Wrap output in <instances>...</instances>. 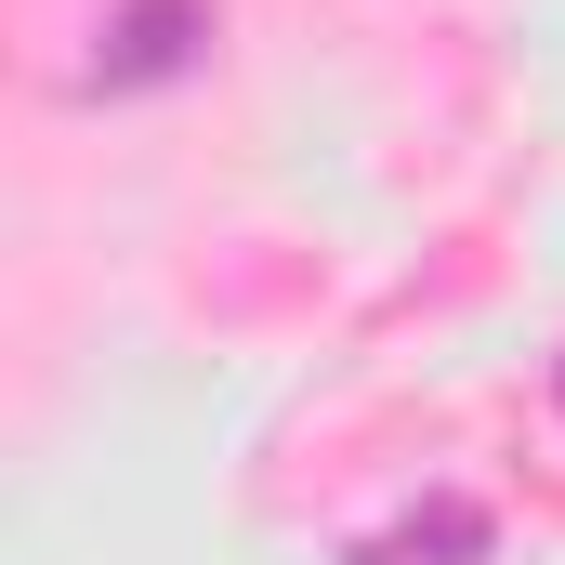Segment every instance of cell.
Segmentation results:
<instances>
[{
    "instance_id": "1",
    "label": "cell",
    "mask_w": 565,
    "mask_h": 565,
    "mask_svg": "<svg viewBox=\"0 0 565 565\" xmlns=\"http://www.w3.org/2000/svg\"><path fill=\"white\" fill-rule=\"evenodd\" d=\"M93 40H106V53L79 66V93H158V79H184V66L211 53V0H119Z\"/></svg>"
},
{
    "instance_id": "2",
    "label": "cell",
    "mask_w": 565,
    "mask_h": 565,
    "mask_svg": "<svg viewBox=\"0 0 565 565\" xmlns=\"http://www.w3.org/2000/svg\"><path fill=\"white\" fill-rule=\"evenodd\" d=\"M553 408H565V369H553Z\"/></svg>"
}]
</instances>
